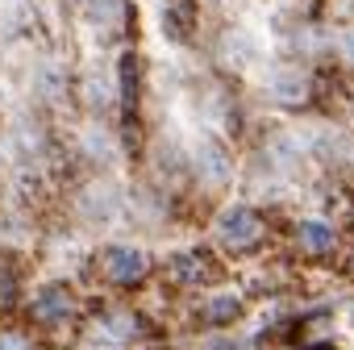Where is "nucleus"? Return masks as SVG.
I'll return each mask as SVG.
<instances>
[{"label": "nucleus", "mask_w": 354, "mask_h": 350, "mask_svg": "<svg viewBox=\"0 0 354 350\" xmlns=\"http://www.w3.org/2000/svg\"><path fill=\"white\" fill-rule=\"evenodd\" d=\"M225 238H230V242H238V246H246V242H254V238H259V221H254L246 209H238V213H230V217H225Z\"/></svg>", "instance_id": "f257e3e1"}, {"label": "nucleus", "mask_w": 354, "mask_h": 350, "mask_svg": "<svg viewBox=\"0 0 354 350\" xmlns=\"http://www.w3.org/2000/svg\"><path fill=\"white\" fill-rule=\"evenodd\" d=\"M109 271L117 279H138L142 275V255L138 250H109Z\"/></svg>", "instance_id": "f03ea898"}]
</instances>
